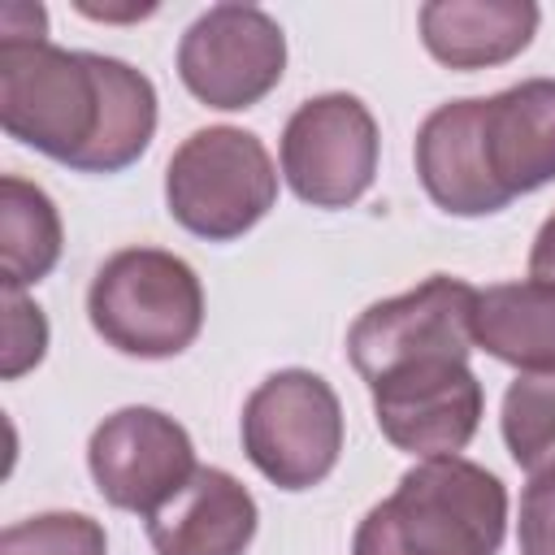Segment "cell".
I'll return each mask as SVG.
<instances>
[{
	"mask_svg": "<svg viewBox=\"0 0 555 555\" xmlns=\"http://www.w3.org/2000/svg\"><path fill=\"white\" fill-rule=\"evenodd\" d=\"M507 529L503 481L460 455L421 460L356 529L351 555H499Z\"/></svg>",
	"mask_w": 555,
	"mask_h": 555,
	"instance_id": "6da1fadb",
	"label": "cell"
},
{
	"mask_svg": "<svg viewBox=\"0 0 555 555\" xmlns=\"http://www.w3.org/2000/svg\"><path fill=\"white\" fill-rule=\"evenodd\" d=\"M113 56L69 52L48 35H0V126L9 139L87 169L104 130Z\"/></svg>",
	"mask_w": 555,
	"mask_h": 555,
	"instance_id": "7a4b0ae2",
	"label": "cell"
},
{
	"mask_svg": "<svg viewBox=\"0 0 555 555\" xmlns=\"http://www.w3.org/2000/svg\"><path fill=\"white\" fill-rule=\"evenodd\" d=\"M87 317L121 356L169 360L204 330V286L199 273L165 247H121L91 278Z\"/></svg>",
	"mask_w": 555,
	"mask_h": 555,
	"instance_id": "3957f363",
	"label": "cell"
},
{
	"mask_svg": "<svg viewBox=\"0 0 555 555\" xmlns=\"http://www.w3.org/2000/svg\"><path fill=\"white\" fill-rule=\"evenodd\" d=\"M278 199L269 147L238 126H204L178 143L165 165L169 217L208 243L243 238Z\"/></svg>",
	"mask_w": 555,
	"mask_h": 555,
	"instance_id": "277c9868",
	"label": "cell"
},
{
	"mask_svg": "<svg viewBox=\"0 0 555 555\" xmlns=\"http://www.w3.org/2000/svg\"><path fill=\"white\" fill-rule=\"evenodd\" d=\"M243 451L278 490L321 486L343 451V403L312 369L269 373L243 403Z\"/></svg>",
	"mask_w": 555,
	"mask_h": 555,
	"instance_id": "5b68a950",
	"label": "cell"
},
{
	"mask_svg": "<svg viewBox=\"0 0 555 555\" xmlns=\"http://www.w3.org/2000/svg\"><path fill=\"white\" fill-rule=\"evenodd\" d=\"M364 386L382 438L416 460L464 451L481 425V382L468 356H416Z\"/></svg>",
	"mask_w": 555,
	"mask_h": 555,
	"instance_id": "8992f818",
	"label": "cell"
},
{
	"mask_svg": "<svg viewBox=\"0 0 555 555\" xmlns=\"http://www.w3.org/2000/svg\"><path fill=\"white\" fill-rule=\"evenodd\" d=\"M286 74V35L256 4L204 9L178 43L182 87L221 113L260 104Z\"/></svg>",
	"mask_w": 555,
	"mask_h": 555,
	"instance_id": "52a82bcc",
	"label": "cell"
},
{
	"mask_svg": "<svg viewBox=\"0 0 555 555\" xmlns=\"http://www.w3.org/2000/svg\"><path fill=\"white\" fill-rule=\"evenodd\" d=\"M377 121L360 95L304 100L282 130V173L312 208H351L377 173Z\"/></svg>",
	"mask_w": 555,
	"mask_h": 555,
	"instance_id": "ba28073f",
	"label": "cell"
},
{
	"mask_svg": "<svg viewBox=\"0 0 555 555\" xmlns=\"http://www.w3.org/2000/svg\"><path fill=\"white\" fill-rule=\"evenodd\" d=\"M87 468L108 507L152 516L195 477L199 464L191 434L173 416L134 403L95 425L87 442Z\"/></svg>",
	"mask_w": 555,
	"mask_h": 555,
	"instance_id": "9c48e42d",
	"label": "cell"
},
{
	"mask_svg": "<svg viewBox=\"0 0 555 555\" xmlns=\"http://www.w3.org/2000/svg\"><path fill=\"white\" fill-rule=\"evenodd\" d=\"M473 308L477 291L468 282L434 273L421 286L364 308L347 330V356L364 382L416 356H468L477 347Z\"/></svg>",
	"mask_w": 555,
	"mask_h": 555,
	"instance_id": "30bf717a",
	"label": "cell"
},
{
	"mask_svg": "<svg viewBox=\"0 0 555 555\" xmlns=\"http://www.w3.org/2000/svg\"><path fill=\"white\" fill-rule=\"evenodd\" d=\"M416 178L451 217H490L512 199L494 186L481 152V100L438 104L416 130Z\"/></svg>",
	"mask_w": 555,
	"mask_h": 555,
	"instance_id": "8fae6325",
	"label": "cell"
},
{
	"mask_svg": "<svg viewBox=\"0 0 555 555\" xmlns=\"http://www.w3.org/2000/svg\"><path fill=\"white\" fill-rule=\"evenodd\" d=\"M481 152L507 199L555 182V78H525L481 100Z\"/></svg>",
	"mask_w": 555,
	"mask_h": 555,
	"instance_id": "7c38bea8",
	"label": "cell"
},
{
	"mask_svg": "<svg viewBox=\"0 0 555 555\" xmlns=\"http://www.w3.org/2000/svg\"><path fill=\"white\" fill-rule=\"evenodd\" d=\"M256 499L225 468H195V477L147 516L156 555H243L256 538Z\"/></svg>",
	"mask_w": 555,
	"mask_h": 555,
	"instance_id": "4fadbf2b",
	"label": "cell"
},
{
	"mask_svg": "<svg viewBox=\"0 0 555 555\" xmlns=\"http://www.w3.org/2000/svg\"><path fill=\"white\" fill-rule=\"evenodd\" d=\"M538 17L529 0H429L421 4V43L447 69H490L533 43Z\"/></svg>",
	"mask_w": 555,
	"mask_h": 555,
	"instance_id": "5bb4252c",
	"label": "cell"
},
{
	"mask_svg": "<svg viewBox=\"0 0 555 555\" xmlns=\"http://www.w3.org/2000/svg\"><path fill=\"white\" fill-rule=\"evenodd\" d=\"M473 343L520 373H555V282L525 278L477 291Z\"/></svg>",
	"mask_w": 555,
	"mask_h": 555,
	"instance_id": "9a60e30c",
	"label": "cell"
},
{
	"mask_svg": "<svg viewBox=\"0 0 555 555\" xmlns=\"http://www.w3.org/2000/svg\"><path fill=\"white\" fill-rule=\"evenodd\" d=\"M61 212L52 195L17 173L0 178V278L4 291L43 282L61 260Z\"/></svg>",
	"mask_w": 555,
	"mask_h": 555,
	"instance_id": "2e32d148",
	"label": "cell"
},
{
	"mask_svg": "<svg viewBox=\"0 0 555 555\" xmlns=\"http://www.w3.org/2000/svg\"><path fill=\"white\" fill-rule=\"evenodd\" d=\"M507 455L533 477L555 468V373H520L503 395Z\"/></svg>",
	"mask_w": 555,
	"mask_h": 555,
	"instance_id": "e0dca14e",
	"label": "cell"
},
{
	"mask_svg": "<svg viewBox=\"0 0 555 555\" xmlns=\"http://www.w3.org/2000/svg\"><path fill=\"white\" fill-rule=\"evenodd\" d=\"M4 555H108L104 525L87 512H43L17 520L0 538Z\"/></svg>",
	"mask_w": 555,
	"mask_h": 555,
	"instance_id": "ac0fdd59",
	"label": "cell"
},
{
	"mask_svg": "<svg viewBox=\"0 0 555 555\" xmlns=\"http://www.w3.org/2000/svg\"><path fill=\"white\" fill-rule=\"evenodd\" d=\"M43 351H48V317L22 291H4V360H0L4 382L35 369Z\"/></svg>",
	"mask_w": 555,
	"mask_h": 555,
	"instance_id": "d6986e66",
	"label": "cell"
},
{
	"mask_svg": "<svg viewBox=\"0 0 555 555\" xmlns=\"http://www.w3.org/2000/svg\"><path fill=\"white\" fill-rule=\"evenodd\" d=\"M516 538H520V555H555V468L529 477L520 494Z\"/></svg>",
	"mask_w": 555,
	"mask_h": 555,
	"instance_id": "ffe728a7",
	"label": "cell"
},
{
	"mask_svg": "<svg viewBox=\"0 0 555 555\" xmlns=\"http://www.w3.org/2000/svg\"><path fill=\"white\" fill-rule=\"evenodd\" d=\"M529 278H542V282H555V212L542 221L533 247H529Z\"/></svg>",
	"mask_w": 555,
	"mask_h": 555,
	"instance_id": "44dd1931",
	"label": "cell"
}]
</instances>
